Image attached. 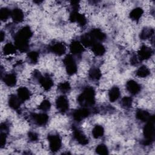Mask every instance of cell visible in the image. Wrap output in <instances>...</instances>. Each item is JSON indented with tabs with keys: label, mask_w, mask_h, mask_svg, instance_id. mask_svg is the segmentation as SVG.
<instances>
[{
	"label": "cell",
	"mask_w": 155,
	"mask_h": 155,
	"mask_svg": "<svg viewBox=\"0 0 155 155\" xmlns=\"http://www.w3.org/2000/svg\"><path fill=\"white\" fill-rule=\"evenodd\" d=\"M32 31L28 26L21 28L15 35V45L21 52H25L29 48V39L32 36Z\"/></svg>",
	"instance_id": "6da1fadb"
},
{
	"label": "cell",
	"mask_w": 155,
	"mask_h": 155,
	"mask_svg": "<svg viewBox=\"0 0 155 155\" xmlns=\"http://www.w3.org/2000/svg\"><path fill=\"white\" fill-rule=\"evenodd\" d=\"M78 103L83 107L92 106L95 104V91L91 87H85L78 97Z\"/></svg>",
	"instance_id": "7a4b0ae2"
},
{
	"label": "cell",
	"mask_w": 155,
	"mask_h": 155,
	"mask_svg": "<svg viewBox=\"0 0 155 155\" xmlns=\"http://www.w3.org/2000/svg\"><path fill=\"white\" fill-rule=\"evenodd\" d=\"M155 128H154V116H151L150 120L147 122V124L143 128V134L144 140L143 144L144 145H149L154 139Z\"/></svg>",
	"instance_id": "3957f363"
},
{
	"label": "cell",
	"mask_w": 155,
	"mask_h": 155,
	"mask_svg": "<svg viewBox=\"0 0 155 155\" xmlns=\"http://www.w3.org/2000/svg\"><path fill=\"white\" fill-rule=\"evenodd\" d=\"M67 73L68 75H73L77 72L78 67L76 61L71 54H67L63 60Z\"/></svg>",
	"instance_id": "277c9868"
},
{
	"label": "cell",
	"mask_w": 155,
	"mask_h": 155,
	"mask_svg": "<svg viewBox=\"0 0 155 155\" xmlns=\"http://www.w3.org/2000/svg\"><path fill=\"white\" fill-rule=\"evenodd\" d=\"M48 140L50 149L52 152L55 153L60 150L62 145V140L58 134H51L48 135Z\"/></svg>",
	"instance_id": "5b68a950"
},
{
	"label": "cell",
	"mask_w": 155,
	"mask_h": 155,
	"mask_svg": "<svg viewBox=\"0 0 155 155\" xmlns=\"http://www.w3.org/2000/svg\"><path fill=\"white\" fill-rule=\"evenodd\" d=\"M56 107L61 113H65L69 108L68 100L64 95L59 96L56 99Z\"/></svg>",
	"instance_id": "8992f818"
},
{
	"label": "cell",
	"mask_w": 155,
	"mask_h": 155,
	"mask_svg": "<svg viewBox=\"0 0 155 155\" xmlns=\"http://www.w3.org/2000/svg\"><path fill=\"white\" fill-rule=\"evenodd\" d=\"M31 118L35 124L39 126H44L48 122L49 117L46 113H40L31 114Z\"/></svg>",
	"instance_id": "52a82bcc"
},
{
	"label": "cell",
	"mask_w": 155,
	"mask_h": 155,
	"mask_svg": "<svg viewBox=\"0 0 155 155\" xmlns=\"http://www.w3.org/2000/svg\"><path fill=\"white\" fill-rule=\"evenodd\" d=\"M90 114V111L87 107H82L76 110L73 113V117L77 122H81Z\"/></svg>",
	"instance_id": "ba28073f"
},
{
	"label": "cell",
	"mask_w": 155,
	"mask_h": 155,
	"mask_svg": "<svg viewBox=\"0 0 155 155\" xmlns=\"http://www.w3.org/2000/svg\"><path fill=\"white\" fill-rule=\"evenodd\" d=\"M73 134L74 139L81 145H85L88 144V140L84 133L78 128L74 127L73 128Z\"/></svg>",
	"instance_id": "9c48e42d"
},
{
	"label": "cell",
	"mask_w": 155,
	"mask_h": 155,
	"mask_svg": "<svg viewBox=\"0 0 155 155\" xmlns=\"http://www.w3.org/2000/svg\"><path fill=\"white\" fill-rule=\"evenodd\" d=\"M153 54V51L150 47L147 45H142L138 51L137 57L140 61L147 60L151 57Z\"/></svg>",
	"instance_id": "30bf717a"
},
{
	"label": "cell",
	"mask_w": 155,
	"mask_h": 155,
	"mask_svg": "<svg viewBox=\"0 0 155 155\" xmlns=\"http://www.w3.org/2000/svg\"><path fill=\"white\" fill-rule=\"evenodd\" d=\"M49 50L51 53L58 56H61L65 53L66 47L63 43L57 42L50 45Z\"/></svg>",
	"instance_id": "8fae6325"
},
{
	"label": "cell",
	"mask_w": 155,
	"mask_h": 155,
	"mask_svg": "<svg viewBox=\"0 0 155 155\" xmlns=\"http://www.w3.org/2000/svg\"><path fill=\"white\" fill-rule=\"evenodd\" d=\"M70 50L74 55H80L84 51V48L81 42L74 40L70 44Z\"/></svg>",
	"instance_id": "7c38bea8"
},
{
	"label": "cell",
	"mask_w": 155,
	"mask_h": 155,
	"mask_svg": "<svg viewBox=\"0 0 155 155\" xmlns=\"http://www.w3.org/2000/svg\"><path fill=\"white\" fill-rule=\"evenodd\" d=\"M126 88L130 94L136 95L140 92V85L135 81L130 80L126 84Z\"/></svg>",
	"instance_id": "4fadbf2b"
},
{
	"label": "cell",
	"mask_w": 155,
	"mask_h": 155,
	"mask_svg": "<svg viewBox=\"0 0 155 155\" xmlns=\"http://www.w3.org/2000/svg\"><path fill=\"white\" fill-rule=\"evenodd\" d=\"M39 82L40 83L42 87L46 91L49 90L53 85V79L48 75L41 76L39 80Z\"/></svg>",
	"instance_id": "5bb4252c"
},
{
	"label": "cell",
	"mask_w": 155,
	"mask_h": 155,
	"mask_svg": "<svg viewBox=\"0 0 155 155\" xmlns=\"http://www.w3.org/2000/svg\"><path fill=\"white\" fill-rule=\"evenodd\" d=\"M89 33L96 42L104 41L106 38L105 34L99 28H94Z\"/></svg>",
	"instance_id": "9a60e30c"
},
{
	"label": "cell",
	"mask_w": 155,
	"mask_h": 155,
	"mask_svg": "<svg viewBox=\"0 0 155 155\" xmlns=\"http://www.w3.org/2000/svg\"><path fill=\"white\" fill-rule=\"evenodd\" d=\"M17 96L22 102H24L29 99L31 93L27 88L21 87L17 90Z\"/></svg>",
	"instance_id": "2e32d148"
},
{
	"label": "cell",
	"mask_w": 155,
	"mask_h": 155,
	"mask_svg": "<svg viewBox=\"0 0 155 155\" xmlns=\"http://www.w3.org/2000/svg\"><path fill=\"white\" fill-rule=\"evenodd\" d=\"M22 101L19 99L18 96L15 94H11L8 100L9 107L13 110H18L21 106Z\"/></svg>",
	"instance_id": "e0dca14e"
},
{
	"label": "cell",
	"mask_w": 155,
	"mask_h": 155,
	"mask_svg": "<svg viewBox=\"0 0 155 155\" xmlns=\"http://www.w3.org/2000/svg\"><path fill=\"white\" fill-rule=\"evenodd\" d=\"M81 43L83 46L86 47H91L94 44L96 43V42L94 40V39L91 37L89 33H85L81 37Z\"/></svg>",
	"instance_id": "ac0fdd59"
},
{
	"label": "cell",
	"mask_w": 155,
	"mask_h": 155,
	"mask_svg": "<svg viewBox=\"0 0 155 155\" xmlns=\"http://www.w3.org/2000/svg\"><path fill=\"white\" fill-rule=\"evenodd\" d=\"M11 17L14 22H21L24 19V13L21 9L19 8H15L11 11Z\"/></svg>",
	"instance_id": "d6986e66"
},
{
	"label": "cell",
	"mask_w": 155,
	"mask_h": 155,
	"mask_svg": "<svg viewBox=\"0 0 155 155\" xmlns=\"http://www.w3.org/2000/svg\"><path fill=\"white\" fill-rule=\"evenodd\" d=\"M151 115L146 110L142 109H138L136 113V117L142 121V122H147L150 120Z\"/></svg>",
	"instance_id": "ffe728a7"
},
{
	"label": "cell",
	"mask_w": 155,
	"mask_h": 155,
	"mask_svg": "<svg viewBox=\"0 0 155 155\" xmlns=\"http://www.w3.org/2000/svg\"><path fill=\"white\" fill-rule=\"evenodd\" d=\"M120 90L116 86L111 87L108 91L109 100L111 102H114L116 101H117L120 97Z\"/></svg>",
	"instance_id": "44dd1931"
},
{
	"label": "cell",
	"mask_w": 155,
	"mask_h": 155,
	"mask_svg": "<svg viewBox=\"0 0 155 155\" xmlns=\"http://www.w3.org/2000/svg\"><path fill=\"white\" fill-rule=\"evenodd\" d=\"M4 82L8 87H13L16 85L17 82L16 76L14 73L6 74L3 78Z\"/></svg>",
	"instance_id": "7402d4cb"
},
{
	"label": "cell",
	"mask_w": 155,
	"mask_h": 155,
	"mask_svg": "<svg viewBox=\"0 0 155 155\" xmlns=\"http://www.w3.org/2000/svg\"><path fill=\"white\" fill-rule=\"evenodd\" d=\"M91 50L96 56H102L105 52V47L100 42H96L91 47Z\"/></svg>",
	"instance_id": "603a6c76"
},
{
	"label": "cell",
	"mask_w": 155,
	"mask_h": 155,
	"mask_svg": "<svg viewBox=\"0 0 155 155\" xmlns=\"http://www.w3.org/2000/svg\"><path fill=\"white\" fill-rule=\"evenodd\" d=\"M143 10L140 7H136L133 8L130 13V18L133 21L139 20L142 16Z\"/></svg>",
	"instance_id": "cb8c5ba5"
},
{
	"label": "cell",
	"mask_w": 155,
	"mask_h": 155,
	"mask_svg": "<svg viewBox=\"0 0 155 155\" xmlns=\"http://www.w3.org/2000/svg\"><path fill=\"white\" fill-rule=\"evenodd\" d=\"M154 35V30L151 27H145L140 33V38L142 40H146L151 38Z\"/></svg>",
	"instance_id": "d4e9b609"
},
{
	"label": "cell",
	"mask_w": 155,
	"mask_h": 155,
	"mask_svg": "<svg viewBox=\"0 0 155 155\" xmlns=\"http://www.w3.org/2000/svg\"><path fill=\"white\" fill-rule=\"evenodd\" d=\"M102 76V73L101 70L97 67L91 68L88 72V76L90 79L93 81L99 80Z\"/></svg>",
	"instance_id": "484cf974"
},
{
	"label": "cell",
	"mask_w": 155,
	"mask_h": 155,
	"mask_svg": "<svg viewBox=\"0 0 155 155\" xmlns=\"http://www.w3.org/2000/svg\"><path fill=\"white\" fill-rule=\"evenodd\" d=\"M16 47L12 43H7L3 48V53L4 54L9 55L15 54L16 52Z\"/></svg>",
	"instance_id": "4316f807"
},
{
	"label": "cell",
	"mask_w": 155,
	"mask_h": 155,
	"mask_svg": "<svg viewBox=\"0 0 155 155\" xmlns=\"http://www.w3.org/2000/svg\"><path fill=\"white\" fill-rule=\"evenodd\" d=\"M150 74L149 68L145 65L140 66L136 71V75L140 78H146Z\"/></svg>",
	"instance_id": "83f0119b"
},
{
	"label": "cell",
	"mask_w": 155,
	"mask_h": 155,
	"mask_svg": "<svg viewBox=\"0 0 155 155\" xmlns=\"http://www.w3.org/2000/svg\"><path fill=\"white\" fill-rule=\"evenodd\" d=\"M104 129L102 126L99 125H95L92 130L93 136L96 139L102 137L104 135Z\"/></svg>",
	"instance_id": "f1b7e54d"
},
{
	"label": "cell",
	"mask_w": 155,
	"mask_h": 155,
	"mask_svg": "<svg viewBox=\"0 0 155 155\" xmlns=\"http://www.w3.org/2000/svg\"><path fill=\"white\" fill-rule=\"evenodd\" d=\"M132 103H133V99L131 97L129 96L124 97L120 101V105L122 107L125 109H128L131 108L132 106Z\"/></svg>",
	"instance_id": "f546056e"
},
{
	"label": "cell",
	"mask_w": 155,
	"mask_h": 155,
	"mask_svg": "<svg viewBox=\"0 0 155 155\" xmlns=\"http://www.w3.org/2000/svg\"><path fill=\"white\" fill-rule=\"evenodd\" d=\"M11 16V11L6 8V7H3L1 8L0 10V19L2 21H6L9 16Z\"/></svg>",
	"instance_id": "4dcf8cb0"
},
{
	"label": "cell",
	"mask_w": 155,
	"mask_h": 155,
	"mask_svg": "<svg viewBox=\"0 0 155 155\" xmlns=\"http://www.w3.org/2000/svg\"><path fill=\"white\" fill-rule=\"evenodd\" d=\"M58 88L61 92L63 93H68L70 90L71 86L68 82H63L60 83L58 85Z\"/></svg>",
	"instance_id": "1f68e13d"
},
{
	"label": "cell",
	"mask_w": 155,
	"mask_h": 155,
	"mask_svg": "<svg viewBox=\"0 0 155 155\" xmlns=\"http://www.w3.org/2000/svg\"><path fill=\"white\" fill-rule=\"evenodd\" d=\"M27 58L28 59L29 61L32 64H36L38 61L39 58V54L38 52L35 51H32L29 52L27 54Z\"/></svg>",
	"instance_id": "d6a6232c"
},
{
	"label": "cell",
	"mask_w": 155,
	"mask_h": 155,
	"mask_svg": "<svg viewBox=\"0 0 155 155\" xmlns=\"http://www.w3.org/2000/svg\"><path fill=\"white\" fill-rule=\"evenodd\" d=\"M96 152L99 154H108V150L107 146L104 144H99L98 145L96 149Z\"/></svg>",
	"instance_id": "836d02e7"
},
{
	"label": "cell",
	"mask_w": 155,
	"mask_h": 155,
	"mask_svg": "<svg viewBox=\"0 0 155 155\" xmlns=\"http://www.w3.org/2000/svg\"><path fill=\"white\" fill-rule=\"evenodd\" d=\"M51 107V103L50 101L47 99H45L41 102L40 105H39V109L43 111H47L50 110Z\"/></svg>",
	"instance_id": "e575fe53"
},
{
	"label": "cell",
	"mask_w": 155,
	"mask_h": 155,
	"mask_svg": "<svg viewBox=\"0 0 155 155\" xmlns=\"http://www.w3.org/2000/svg\"><path fill=\"white\" fill-rule=\"evenodd\" d=\"M75 22H77L81 27L85 25V24L87 23V19H86L85 16L84 15L80 14L78 12L76 18V20H75Z\"/></svg>",
	"instance_id": "d590c367"
},
{
	"label": "cell",
	"mask_w": 155,
	"mask_h": 155,
	"mask_svg": "<svg viewBox=\"0 0 155 155\" xmlns=\"http://www.w3.org/2000/svg\"><path fill=\"white\" fill-rule=\"evenodd\" d=\"M6 140H7V134L6 132L4 131H1L0 134V145L1 148H3L5 143H6Z\"/></svg>",
	"instance_id": "8d00e7d4"
},
{
	"label": "cell",
	"mask_w": 155,
	"mask_h": 155,
	"mask_svg": "<svg viewBox=\"0 0 155 155\" xmlns=\"http://www.w3.org/2000/svg\"><path fill=\"white\" fill-rule=\"evenodd\" d=\"M28 137L29 140L31 142H35L38 140V135L35 133L33 131H30L28 133Z\"/></svg>",
	"instance_id": "74e56055"
},
{
	"label": "cell",
	"mask_w": 155,
	"mask_h": 155,
	"mask_svg": "<svg viewBox=\"0 0 155 155\" xmlns=\"http://www.w3.org/2000/svg\"><path fill=\"white\" fill-rule=\"evenodd\" d=\"M71 7L72 8L73 11H78L79 7V1H71Z\"/></svg>",
	"instance_id": "f35d334b"
},
{
	"label": "cell",
	"mask_w": 155,
	"mask_h": 155,
	"mask_svg": "<svg viewBox=\"0 0 155 155\" xmlns=\"http://www.w3.org/2000/svg\"><path fill=\"white\" fill-rule=\"evenodd\" d=\"M139 58L137 56H135L134 55L131 58V60H130V62H131V64L135 65H137L139 64Z\"/></svg>",
	"instance_id": "ab89813d"
},
{
	"label": "cell",
	"mask_w": 155,
	"mask_h": 155,
	"mask_svg": "<svg viewBox=\"0 0 155 155\" xmlns=\"http://www.w3.org/2000/svg\"><path fill=\"white\" fill-rule=\"evenodd\" d=\"M0 38H1V42H2V41H3V40H4V38H5V33H4L2 31H1Z\"/></svg>",
	"instance_id": "60d3db41"
}]
</instances>
